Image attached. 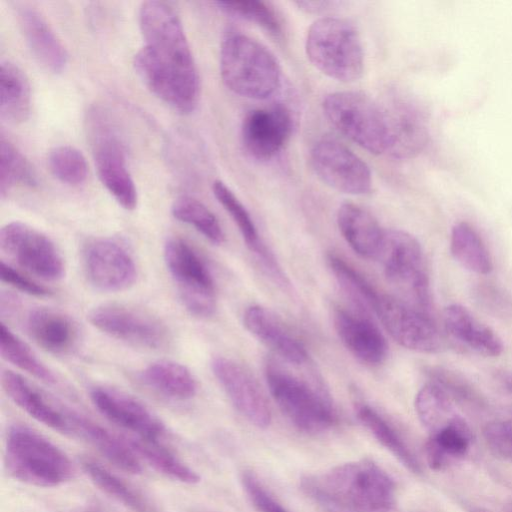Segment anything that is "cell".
<instances>
[{
	"label": "cell",
	"mask_w": 512,
	"mask_h": 512,
	"mask_svg": "<svg viewBox=\"0 0 512 512\" xmlns=\"http://www.w3.org/2000/svg\"><path fill=\"white\" fill-rule=\"evenodd\" d=\"M144 45L133 66L144 85L180 113H190L199 99V75L182 23L172 7L146 1L139 8Z\"/></svg>",
	"instance_id": "1"
},
{
	"label": "cell",
	"mask_w": 512,
	"mask_h": 512,
	"mask_svg": "<svg viewBox=\"0 0 512 512\" xmlns=\"http://www.w3.org/2000/svg\"><path fill=\"white\" fill-rule=\"evenodd\" d=\"M301 489L325 512H390L396 486L374 461L362 459L307 475Z\"/></svg>",
	"instance_id": "2"
},
{
	"label": "cell",
	"mask_w": 512,
	"mask_h": 512,
	"mask_svg": "<svg viewBox=\"0 0 512 512\" xmlns=\"http://www.w3.org/2000/svg\"><path fill=\"white\" fill-rule=\"evenodd\" d=\"M220 74L230 91L257 100L274 94L281 81V70L273 54L240 33H229L222 41Z\"/></svg>",
	"instance_id": "3"
},
{
	"label": "cell",
	"mask_w": 512,
	"mask_h": 512,
	"mask_svg": "<svg viewBox=\"0 0 512 512\" xmlns=\"http://www.w3.org/2000/svg\"><path fill=\"white\" fill-rule=\"evenodd\" d=\"M5 465L14 479L36 487L59 486L73 474L72 463L60 448L21 424L7 432Z\"/></svg>",
	"instance_id": "4"
},
{
	"label": "cell",
	"mask_w": 512,
	"mask_h": 512,
	"mask_svg": "<svg viewBox=\"0 0 512 512\" xmlns=\"http://www.w3.org/2000/svg\"><path fill=\"white\" fill-rule=\"evenodd\" d=\"M305 50L311 64L332 79L353 82L363 74L361 38L354 25L345 19L316 20L307 32Z\"/></svg>",
	"instance_id": "5"
},
{
	"label": "cell",
	"mask_w": 512,
	"mask_h": 512,
	"mask_svg": "<svg viewBox=\"0 0 512 512\" xmlns=\"http://www.w3.org/2000/svg\"><path fill=\"white\" fill-rule=\"evenodd\" d=\"M85 129L98 177L108 192L126 210L137 205V190L127 167L126 147L110 114L92 107Z\"/></svg>",
	"instance_id": "6"
},
{
	"label": "cell",
	"mask_w": 512,
	"mask_h": 512,
	"mask_svg": "<svg viewBox=\"0 0 512 512\" xmlns=\"http://www.w3.org/2000/svg\"><path fill=\"white\" fill-rule=\"evenodd\" d=\"M323 112L341 134L374 154L387 152L388 133L383 106L356 91L328 94L322 103Z\"/></svg>",
	"instance_id": "7"
},
{
	"label": "cell",
	"mask_w": 512,
	"mask_h": 512,
	"mask_svg": "<svg viewBox=\"0 0 512 512\" xmlns=\"http://www.w3.org/2000/svg\"><path fill=\"white\" fill-rule=\"evenodd\" d=\"M384 273L406 298V302L428 313L431 291L422 247L418 240L403 230H385L379 258Z\"/></svg>",
	"instance_id": "8"
},
{
	"label": "cell",
	"mask_w": 512,
	"mask_h": 512,
	"mask_svg": "<svg viewBox=\"0 0 512 512\" xmlns=\"http://www.w3.org/2000/svg\"><path fill=\"white\" fill-rule=\"evenodd\" d=\"M265 378L272 398L296 428L315 434L334 425L336 413L321 392L271 364L266 367Z\"/></svg>",
	"instance_id": "9"
},
{
	"label": "cell",
	"mask_w": 512,
	"mask_h": 512,
	"mask_svg": "<svg viewBox=\"0 0 512 512\" xmlns=\"http://www.w3.org/2000/svg\"><path fill=\"white\" fill-rule=\"evenodd\" d=\"M163 254L186 310L200 318L213 315L216 310L215 284L200 255L180 237L167 239Z\"/></svg>",
	"instance_id": "10"
},
{
	"label": "cell",
	"mask_w": 512,
	"mask_h": 512,
	"mask_svg": "<svg viewBox=\"0 0 512 512\" xmlns=\"http://www.w3.org/2000/svg\"><path fill=\"white\" fill-rule=\"evenodd\" d=\"M0 249L39 279L57 281L64 276V260L55 243L26 223L13 221L1 228Z\"/></svg>",
	"instance_id": "11"
},
{
	"label": "cell",
	"mask_w": 512,
	"mask_h": 512,
	"mask_svg": "<svg viewBox=\"0 0 512 512\" xmlns=\"http://www.w3.org/2000/svg\"><path fill=\"white\" fill-rule=\"evenodd\" d=\"M372 313L389 335L406 349L437 353L445 346L443 335L429 314L404 300L380 293Z\"/></svg>",
	"instance_id": "12"
},
{
	"label": "cell",
	"mask_w": 512,
	"mask_h": 512,
	"mask_svg": "<svg viewBox=\"0 0 512 512\" xmlns=\"http://www.w3.org/2000/svg\"><path fill=\"white\" fill-rule=\"evenodd\" d=\"M88 319L101 332L140 348L159 350L170 340L169 330L161 320L134 307L103 304L92 309Z\"/></svg>",
	"instance_id": "13"
},
{
	"label": "cell",
	"mask_w": 512,
	"mask_h": 512,
	"mask_svg": "<svg viewBox=\"0 0 512 512\" xmlns=\"http://www.w3.org/2000/svg\"><path fill=\"white\" fill-rule=\"evenodd\" d=\"M83 267L97 290L115 293L130 288L137 279V267L127 247L113 237H97L84 246Z\"/></svg>",
	"instance_id": "14"
},
{
	"label": "cell",
	"mask_w": 512,
	"mask_h": 512,
	"mask_svg": "<svg viewBox=\"0 0 512 512\" xmlns=\"http://www.w3.org/2000/svg\"><path fill=\"white\" fill-rule=\"evenodd\" d=\"M310 157L315 173L331 188L351 195L370 192L372 176L368 165L342 143L322 139L313 146Z\"/></svg>",
	"instance_id": "15"
},
{
	"label": "cell",
	"mask_w": 512,
	"mask_h": 512,
	"mask_svg": "<svg viewBox=\"0 0 512 512\" xmlns=\"http://www.w3.org/2000/svg\"><path fill=\"white\" fill-rule=\"evenodd\" d=\"M96 409L108 420L141 440H161L166 432L161 420L134 396L108 386L90 390Z\"/></svg>",
	"instance_id": "16"
},
{
	"label": "cell",
	"mask_w": 512,
	"mask_h": 512,
	"mask_svg": "<svg viewBox=\"0 0 512 512\" xmlns=\"http://www.w3.org/2000/svg\"><path fill=\"white\" fill-rule=\"evenodd\" d=\"M211 370L235 409L254 426L270 425L271 410L262 390L251 374L236 361L217 356Z\"/></svg>",
	"instance_id": "17"
},
{
	"label": "cell",
	"mask_w": 512,
	"mask_h": 512,
	"mask_svg": "<svg viewBox=\"0 0 512 512\" xmlns=\"http://www.w3.org/2000/svg\"><path fill=\"white\" fill-rule=\"evenodd\" d=\"M293 128L290 111L282 105L254 109L241 124V141L253 158L267 161L275 157L288 142Z\"/></svg>",
	"instance_id": "18"
},
{
	"label": "cell",
	"mask_w": 512,
	"mask_h": 512,
	"mask_svg": "<svg viewBox=\"0 0 512 512\" xmlns=\"http://www.w3.org/2000/svg\"><path fill=\"white\" fill-rule=\"evenodd\" d=\"M383 109L388 133L387 153L406 158L420 152L429 137L427 119L420 107L409 99L396 98Z\"/></svg>",
	"instance_id": "19"
},
{
	"label": "cell",
	"mask_w": 512,
	"mask_h": 512,
	"mask_svg": "<svg viewBox=\"0 0 512 512\" xmlns=\"http://www.w3.org/2000/svg\"><path fill=\"white\" fill-rule=\"evenodd\" d=\"M1 385L11 401L29 416L55 431L69 435L70 409L61 406L13 371H3Z\"/></svg>",
	"instance_id": "20"
},
{
	"label": "cell",
	"mask_w": 512,
	"mask_h": 512,
	"mask_svg": "<svg viewBox=\"0 0 512 512\" xmlns=\"http://www.w3.org/2000/svg\"><path fill=\"white\" fill-rule=\"evenodd\" d=\"M333 322L340 340L357 359L369 365L385 360L386 339L368 318L339 308L334 312Z\"/></svg>",
	"instance_id": "21"
},
{
	"label": "cell",
	"mask_w": 512,
	"mask_h": 512,
	"mask_svg": "<svg viewBox=\"0 0 512 512\" xmlns=\"http://www.w3.org/2000/svg\"><path fill=\"white\" fill-rule=\"evenodd\" d=\"M243 323L254 337L287 362L301 365L307 361L305 346L269 309L261 305L248 307L243 314Z\"/></svg>",
	"instance_id": "22"
},
{
	"label": "cell",
	"mask_w": 512,
	"mask_h": 512,
	"mask_svg": "<svg viewBox=\"0 0 512 512\" xmlns=\"http://www.w3.org/2000/svg\"><path fill=\"white\" fill-rule=\"evenodd\" d=\"M26 329L38 346L55 355L70 353L79 341V329L73 319L52 308L32 309L26 318Z\"/></svg>",
	"instance_id": "23"
},
{
	"label": "cell",
	"mask_w": 512,
	"mask_h": 512,
	"mask_svg": "<svg viewBox=\"0 0 512 512\" xmlns=\"http://www.w3.org/2000/svg\"><path fill=\"white\" fill-rule=\"evenodd\" d=\"M18 21L26 44L34 58L46 70L61 72L68 61L67 51L46 19L33 7L17 9Z\"/></svg>",
	"instance_id": "24"
},
{
	"label": "cell",
	"mask_w": 512,
	"mask_h": 512,
	"mask_svg": "<svg viewBox=\"0 0 512 512\" xmlns=\"http://www.w3.org/2000/svg\"><path fill=\"white\" fill-rule=\"evenodd\" d=\"M443 321L451 338L478 354L497 357L504 350L498 334L461 304L448 305L444 309Z\"/></svg>",
	"instance_id": "25"
},
{
	"label": "cell",
	"mask_w": 512,
	"mask_h": 512,
	"mask_svg": "<svg viewBox=\"0 0 512 512\" xmlns=\"http://www.w3.org/2000/svg\"><path fill=\"white\" fill-rule=\"evenodd\" d=\"M213 194L239 229L246 246L256 256L264 269L280 285L287 279L278 265L273 253L259 237L258 230L248 210L225 183L216 180L212 186Z\"/></svg>",
	"instance_id": "26"
},
{
	"label": "cell",
	"mask_w": 512,
	"mask_h": 512,
	"mask_svg": "<svg viewBox=\"0 0 512 512\" xmlns=\"http://www.w3.org/2000/svg\"><path fill=\"white\" fill-rule=\"evenodd\" d=\"M339 230L349 246L360 256L378 259L382 250L385 229L364 208L342 204L337 212Z\"/></svg>",
	"instance_id": "27"
},
{
	"label": "cell",
	"mask_w": 512,
	"mask_h": 512,
	"mask_svg": "<svg viewBox=\"0 0 512 512\" xmlns=\"http://www.w3.org/2000/svg\"><path fill=\"white\" fill-rule=\"evenodd\" d=\"M69 420V435L88 442L117 468L131 474L141 472V463L134 450L110 431L72 410Z\"/></svg>",
	"instance_id": "28"
},
{
	"label": "cell",
	"mask_w": 512,
	"mask_h": 512,
	"mask_svg": "<svg viewBox=\"0 0 512 512\" xmlns=\"http://www.w3.org/2000/svg\"><path fill=\"white\" fill-rule=\"evenodd\" d=\"M472 431L459 414L447 425L430 434L425 445V456L429 467L443 470L464 458L472 444Z\"/></svg>",
	"instance_id": "29"
},
{
	"label": "cell",
	"mask_w": 512,
	"mask_h": 512,
	"mask_svg": "<svg viewBox=\"0 0 512 512\" xmlns=\"http://www.w3.org/2000/svg\"><path fill=\"white\" fill-rule=\"evenodd\" d=\"M141 380L150 389L177 401L193 398L198 389L191 371L183 364L171 360H158L141 372Z\"/></svg>",
	"instance_id": "30"
},
{
	"label": "cell",
	"mask_w": 512,
	"mask_h": 512,
	"mask_svg": "<svg viewBox=\"0 0 512 512\" xmlns=\"http://www.w3.org/2000/svg\"><path fill=\"white\" fill-rule=\"evenodd\" d=\"M0 112L10 123L25 121L31 108V91L28 78L20 67L2 61L0 68Z\"/></svg>",
	"instance_id": "31"
},
{
	"label": "cell",
	"mask_w": 512,
	"mask_h": 512,
	"mask_svg": "<svg viewBox=\"0 0 512 512\" xmlns=\"http://www.w3.org/2000/svg\"><path fill=\"white\" fill-rule=\"evenodd\" d=\"M356 413L360 422L406 469L421 474L422 467L418 458L393 425L366 404L358 405Z\"/></svg>",
	"instance_id": "32"
},
{
	"label": "cell",
	"mask_w": 512,
	"mask_h": 512,
	"mask_svg": "<svg viewBox=\"0 0 512 512\" xmlns=\"http://www.w3.org/2000/svg\"><path fill=\"white\" fill-rule=\"evenodd\" d=\"M450 252L465 269L487 275L493 270L491 255L478 232L469 223L461 221L451 230Z\"/></svg>",
	"instance_id": "33"
},
{
	"label": "cell",
	"mask_w": 512,
	"mask_h": 512,
	"mask_svg": "<svg viewBox=\"0 0 512 512\" xmlns=\"http://www.w3.org/2000/svg\"><path fill=\"white\" fill-rule=\"evenodd\" d=\"M84 472L105 494L132 512H157L150 501L125 480L90 458L82 460Z\"/></svg>",
	"instance_id": "34"
},
{
	"label": "cell",
	"mask_w": 512,
	"mask_h": 512,
	"mask_svg": "<svg viewBox=\"0 0 512 512\" xmlns=\"http://www.w3.org/2000/svg\"><path fill=\"white\" fill-rule=\"evenodd\" d=\"M132 449L143 457L151 466L166 477L185 484H195L200 476L183 462L161 440H131Z\"/></svg>",
	"instance_id": "35"
},
{
	"label": "cell",
	"mask_w": 512,
	"mask_h": 512,
	"mask_svg": "<svg viewBox=\"0 0 512 512\" xmlns=\"http://www.w3.org/2000/svg\"><path fill=\"white\" fill-rule=\"evenodd\" d=\"M0 352L4 360L23 372L46 384H58V378L53 371L4 323L0 326Z\"/></svg>",
	"instance_id": "36"
},
{
	"label": "cell",
	"mask_w": 512,
	"mask_h": 512,
	"mask_svg": "<svg viewBox=\"0 0 512 512\" xmlns=\"http://www.w3.org/2000/svg\"><path fill=\"white\" fill-rule=\"evenodd\" d=\"M414 406L420 422L430 434L447 425L458 415L454 401L441 387L430 381L418 391Z\"/></svg>",
	"instance_id": "37"
},
{
	"label": "cell",
	"mask_w": 512,
	"mask_h": 512,
	"mask_svg": "<svg viewBox=\"0 0 512 512\" xmlns=\"http://www.w3.org/2000/svg\"><path fill=\"white\" fill-rule=\"evenodd\" d=\"M38 183L35 170L23 154L4 136L0 140V193L4 197L12 188L34 187Z\"/></svg>",
	"instance_id": "38"
},
{
	"label": "cell",
	"mask_w": 512,
	"mask_h": 512,
	"mask_svg": "<svg viewBox=\"0 0 512 512\" xmlns=\"http://www.w3.org/2000/svg\"><path fill=\"white\" fill-rule=\"evenodd\" d=\"M171 213L177 220L193 226L210 242L221 244L224 241L225 235L218 219L199 200L181 196L173 202Z\"/></svg>",
	"instance_id": "39"
},
{
	"label": "cell",
	"mask_w": 512,
	"mask_h": 512,
	"mask_svg": "<svg viewBox=\"0 0 512 512\" xmlns=\"http://www.w3.org/2000/svg\"><path fill=\"white\" fill-rule=\"evenodd\" d=\"M329 267L347 295L365 312H372L380 292L354 267L335 254L328 256Z\"/></svg>",
	"instance_id": "40"
},
{
	"label": "cell",
	"mask_w": 512,
	"mask_h": 512,
	"mask_svg": "<svg viewBox=\"0 0 512 512\" xmlns=\"http://www.w3.org/2000/svg\"><path fill=\"white\" fill-rule=\"evenodd\" d=\"M224 12L243 18L265 29L276 38L283 35V26L277 11L269 3L260 0L218 1Z\"/></svg>",
	"instance_id": "41"
},
{
	"label": "cell",
	"mask_w": 512,
	"mask_h": 512,
	"mask_svg": "<svg viewBox=\"0 0 512 512\" xmlns=\"http://www.w3.org/2000/svg\"><path fill=\"white\" fill-rule=\"evenodd\" d=\"M429 381L441 387L449 397L458 403L482 409L485 398L460 373L443 366H432L426 371Z\"/></svg>",
	"instance_id": "42"
},
{
	"label": "cell",
	"mask_w": 512,
	"mask_h": 512,
	"mask_svg": "<svg viewBox=\"0 0 512 512\" xmlns=\"http://www.w3.org/2000/svg\"><path fill=\"white\" fill-rule=\"evenodd\" d=\"M48 165L52 174L63 183L79 185L86 180L88 172L86 158L73 146L54 147L49 152Z\"/></svg>",
	"instance_id": "43"
},
{
	"label": "cell",
	"mask_w": 512,
	"mask_h": 512,
	"mask_svg": "<svg viewBox=\"0 0 512 512\" xmlns=\"http://www.w3.org/2000/svg\"><path fill=\"white\" fill-rule=\"evenodd\" d=\"M474 302L486 313L503 320L512 318V296L502 287L479 282L472 287Z\"/></svg>",
	"instance_id": "44"
},
{
	"label": "cell",
	"mask_w": 512,
	"mask_h": 512,
	"mask_svg": "<svg viewBox=\"0 0 512 512\" xmlns=\"http://www.w3.org/2000/svg\"><path fill=\"white\" fill-rule=\"evenodd\" d=\"M241 484L251 503L259 512H290L275 499L254 472L243 471Z\"/></svg>",
	"instance_id": "45"
},
{
	"label": "cell",
	"mask_w": 512,
	"mask_h": 512,
	"mask_svg": "<svg viewBox=\"0 0 512 512\" xmlns=\"http://www.w3.org/2000/svg\"><path fill=\"white\" fill-rule=\"evenodd\" d=\"M483 436L495 455L512 461V419L487 423L483 428Z\"/></svg>",
	"instance_id": "46"
},
{
	"label": "cell",
	"mask_w": 512,
	"mask_h": 512,
	"mask_svg": "<svg viewBox=\"0 0 512 512\" xmlns=\"http://www.w3.org/2000/svg\"><path fill=\"white\" fill-rule=\"evenodd\" d=\"M0 278L2 282L31 296L46 297L51 294L48 288L3 260L0 263Z\"/></svg>",
	"instance_id": "47"
},
{
	"label": "cell",
	"mask_w": 512,
	"mask_h": 512,
	"mask_svg": "<svg viewBox=\"0 0 512 512\" xmlns=\"http://www.w3.org/2000/svg\"><path fill=\"white\" fill-rule=\"evenodd\" d=\"M296 5L306 12L317 13L333 5L331 1H297Z\"/></svg>",
	"instance_id": "48"
},
{
	"label": "cell",
	"mask_w": 512,
	"mask_h": 512,
	"mask_svg": "<svg viewBox=\"0 0 512 512\" xmlns=\"http://www.w3.org/2000/svg\"><path fill=\"white\" fill-rule=\"evenodd\" d=\"M498 379L505 389L512 393V372L501 371L498 373Z\"/></svg>",
	"instance_id": "49"
},
{
	"label": "cell",
	"mask_w": 512,
	"mask_h": 512,
	"mask_svg": "<svg viewBox=\"0 0 512 512\" xmlns=\"http://www.w3.org/2000/svg\"><path fill=\"white\" fill-rule=\"evenodd\" d=\"M82 512H102V511L97 510V509H86V510H84Z\"/></svg>",
	"instance_id": "50"
},
{
	"label": "cell",
	"mask_w": 512,
	"mask_h": 512,
	"mask_svg": "<svg viewBox=\"0 0 512 512\" xmlns=\"http://www.w3.org/2000/svg\"><path fill=\"white\" fill-rule=\"evenodd\" d=\"M470 512H484V511H481V510H473V511H470Z\"/></svg>",
	"instance_id": "51"
}]
</instances>
